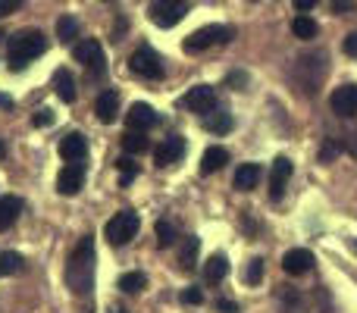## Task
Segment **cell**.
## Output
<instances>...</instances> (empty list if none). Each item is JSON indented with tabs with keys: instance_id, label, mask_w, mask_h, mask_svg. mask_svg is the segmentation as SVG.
I'll return each instance as SVG.
<instances>
[{
	"instance_id": "cell-1",
	"label": "cell",
	"mask_w": 357,
	"mask_h": 313,
	"mask_svg": "<svg viewBox=\"0 0 357 313\" xmlns=\"http://www.w3.org/2000/svg\"><path fill=\"white\" fill-rule=\"evenodd\" d=\"M63 279H66V289L79 298L91 291V285H94V238L91 235H85V238L75 245V251L69 254Z\"/></svg>"
},
{
	"instance_id": "cell-2",
	"label": "cell",
	"mask_w": 357,
	"mask_h": 313,
	"mask_svg": "<svg viewBox=\"0 0 357 313\" xmlns=\"http://www.w3.org/2000/svg\"><path fill=\"white\" fill-rule=\"evenodd\" d=\"M41 54H47V38H44V31L25 29L10 38V69L13 72H22V69Z\"/></svg>"
},
{
	"instance_id": "cell-3",
	"label": "cell",
	"mask_w": 357,
	"mask_h": 313,
	"mask_svg": "<svg viewBox=\"0 0 357 313\" xmlns=\"http://www.w3.org/2000/svg\"><path fill=\"white\" fill-rule=\"evenodd\" d=\"M138 229H142V216L132 213V210H123V213H116L104 226V238L110 241L113 247H126L138 235Z\"/></svg>"
},
{
	"instance_id": "cell-4",
	"label": "cell",
	"mask_w": 357,
	"mask_h": 313,
	"mask_svg": "<svg viewBox=\"0 0 357 313\" xmlns=\"http://www.w3.org/2000/svg\"><path fill=\"white\" fill-rule=\"evenodd\" d=\"M235 38V29L232 25H204V29H197L195 35L185 38V54H201V50L213 47V44H229Z\"/></svg>"
},
{
	"instance_id": "cell-5",
	"label": "cell",
	"mask_w": 357,
	"mask_h": 313,
	"mask_svg": "<svg viewBox=\"0 0 357 313\" xmlns=\"http://www.w3.org/2000/svg\"><path fill=\"white\" fill-rule=\"evenodd\" d=\"M73 56H75V63H82V66L88 69V75H91V79H104V75H107L104 47H100L98 38H85V41H79L73 47Z\"/></svg>"
},
{
	"instance_id": "cell-6",
	"label": "cell",
	"mask_w": 357,
	"mask_h": 313,
	"mask_svg": "<svg viewBox=\"0 0 357 313\" xmlns=\"http://www.w3.org/2000/svg\"><path fill=\"white\" fill-rule=\"evenodd\" d=\"M129 69L135 75H142V79H151V82H160L163 72H167V66H163V56L157 54L151 44H142V47H138L135 54L129 56Z\"/></svg>"
},
{
	"instance_id": "cell-7",
	"label": "cell",
	"mask_w": 357,
	"mask_h": 313,
	"mask_svg": "<svg viewBox=\"0 0 357 313\" xmlns=\"http://www.w3.org/2000/svg\"><path fill=\"white\" fill-rule=\"evenodd\" d=\"M151 22L160 29H173L188 16V0H154L151 3Z\"/></svg>"
},
{
	"instance_id": "cell-8",
	"label": "cell",
	"mask_w": 357,
	"mask_h": 313,
	"mask_svg": "<svg viewBox=\"0 0 357 313\" xmlns=\"http://www.w3.org/2000/svg\"><path fill=\"white\" fill-rule=\"evenodd\" d=\"M82 185H85V163L82 160H69L60 169V176H56V191L63 197H73L82 191Z\"/></svg>"
},
{
	"instance_id": "cell-9",
	"label": "cell",
	"mask_w": 357,
	"mask_h": 313,
	"mask_svg": "<svg viewBox=\"0 0 357 313\" xmlns=\"http://www.w3.org/2000/svg\"><path fill=\"white\" fill-rule=\"evenodd\" d=\"M182 107H188L191 113H210V110H216V91L210 85H195L188 94L182 98Z\"/></svg>"
},
{
	"instance_id": "cell-10",
	"label": "cell",
	"mask_w": 357,
	"mask_h": 313,
	"mask_svg": "<svg viewBox=\"0 0 357 313\" xmlns=\"http://www.w3.org/2000/svg\"><path fill=\"white\" fill-rule=\"evenodd\" d=\"M291 178V160L289 157H276L270 166V197L273 201H282L285 185Z\"/></svg>"
},
{
	"instance_id": "cell-11",
	"label": "cell",
	"mask_w": 357,
	"mask_h": 313,
	"mask_svg": "<svg viewBox=\"0 0 357 313\" xmlns=\"http://www.w3.org/2000/svg\"><path fill=\"white\" fill-rule=\"evenodd\" d=\"M182 154H185V138L182 135H169V138H163L160 148H154V163L163 169V166L178 163Z\"/></svg>"
},
{
	"instance_id": "cell-12",
	"label": "cell",
	"mask_w": 357,
	"mask_h": 313,
	"mask_svg": "<svg viewBox=\"0 0 357 313\" xmlns=\"http://www.w3.org/2000/svg\"><path fill=\"white\" fill-rule=\"evenodd\" d=\"M329 107L339 116H357V85H342L333 91L329 98Z\"/></svg>"
},
{
	"instance_id": "cell-13",
	"label": "cell",
	"mask_w": 357,
	"mask_h": 313,
	"mask_svg": "<svg viewBox=\"0 0 357 313\" xmlns=\"http://www.w3.org/2000/svg\"><path fill=\"white\" fill-rule=\"evenodd\" d=\"M126 125L132 132H148L151 125H157V110L151 104H132L126 113Z\"/></svg>"
},
{
	"instance_id": "cell-14",
	"label": "cell",
	"mask_w": 357,
	"mask_h": 313,
	"mask_svg": "<svg viewBox=\"0 0 357 313\" xmlns=\"http://www.w3.org/2000/svg\"><path fill=\"white\" fill-rule=\"evenodd\" d=\"M310 266H314V254H310L307 247H291V251H285L282 270L289 273V276H304V273H310Z\"/></svg>"
},
{
	"instance_id": "cell-15",
	"label": "cell",
	"mask_w": 357,
	"mask_h": 313,
	"mask_svg": "<svg viewBox=\"0 0 357 313\" xmlns=\"http://www.w3.org/2000/svg\"><path fill=\"white\" fill-rule=\"evenodd\" d=\"M88 154V138L82 135V132H69V135L60 138V157L66 160H85Z\"/></svg>"
},
{
	"instance_id": "cell-16",
	"label": "cell",
	"mask_w": 357,
	"mask_h": 313,
	"mask_svg": "<svg viewBox=\"0 0 357 313\" xmlns=\"http://www.w3.org/2000/svg\"><path fill=\"white\" fill-rule=\"evenodd\" d=\"M116 110H119V94L116 91H100L98 100H94V113L104 125L116 123Z\"/></svg>"
},
{
	"instance_id": "cell-17",
	"label": "cell",
	"mask_w": 357,
	"mask_h": 313,
	"mask_svg": "<svg viewBox=\"0 0 357 313\" xmlns=\"http://www.w3.org/2000/svg\"><path fill=\"white\" fill-rule=\"evenodd\" d=\"M22 207H25L22 197H16V194H3V197H0V232H6V229L19 220Z\"/></svg>"
},
{
	"instance_id": "cell-18",
	"label": "cell",
	"mask_w": 357,
	"mask_h": 313,
	"mask_svg": "<svg viewBox=\"0 0 357 313\" xmlns=\"http://www.w3.org/2000/svg\"><path fill=\"white\" fill-rule=\"evenodd\" d=\"M260 178H264V169H260L257 163H241L238 172H235V188L238 191H254L260 185Z\"/></svg>"
},
{
	"instance_id": "cell-19",
	"label": "cell",
	"mask_w": 357,
	"mask_h": 313,
	"mask_svg": "<svg viewBox=\"0 0 357 313\" xmlns=\"http://www.w3.org/2000/svg\"><path fill=\"white\" fill-rule=\"evenodd\" d=\"M54 91H56V98H60L63 104H73L75 100V79H73L69 69H56L54 72Z\"/></svg>"
},
{
	"instance_id": "cell-20",
	"label": "cell",
	"mask_w": 357,
	"mask_h": 313,
	"mask_svg": "<svg viewBox=\"0 0 357 313\" xmlns=\"http://www.w3.org/2000/svg\"><path fill=\"white\" fill-rule=\"evenodd\" d=\"M229 163V151L226 148H207L204 151V157H201V172L204 176H213V172H220L222 166Z\"/></svg>"
},
{
	"instance_id": "cell-21",
	"label": "cell",
	"mask_w": 357,
	"mask_h": 313,
	"mask_svg": "<svg viewBox=\"0 0 357 313\" xmlns=\"http://www.w3.org/2000/svg\"><path fill=\"white\" fill-rule=\"evenodd\" d=\"M226 276H229V257L226 254H213V257L204 264V279H207L210 285H216V282H222Z\"/></svg>"
},
{
	"instance_id": "cell-22",
	"label": "cell",
	"mask_w": 357,
	"mask_h": 313,
	"mask_svg": "<svg viewBox=\"0 0 357 313\" xmlns=\"http://www.w3.org/2000/svg\"><path fill=\"white\" fill-rule=\"evenodd\" d=\"M197 251H201V238H197V235H185L182 245H178V266L191 270L197 260Z\"/></svg>"
},
{
	"instance_id": "cell-23",
	"label": "cell",
	"mask_w": 357,
	"mask_h": 313,
	"mask_svg": "<svg viewBox=\"0 0 357 313\" xmlns=\"http://www.w3.org/2000/svg\"><path fill=\"white\" fill-rule=\"evenodd\" d=\"M204 129L213 132V135H226V132H232V116L229 113H204Z\"/></svg>"
},
{
	"instance_id": "cell-24",
	"label": "cell",
	"mask_w": 357,
	"mask_h": 313,
	"mask_svg": "<svg viewBox=\"0 0 357 313\" xmlns=\"http://www.w3.org/2000/svg\"><path fill=\"white\" fill-rule=\"evenodd\" d=\"M291 31H295V38H301V41H314L320 29H317V22L307 13H298V16L291 19Z\"/></svg>"
},
{
	"instance_id": "cell-25",
	"label": "cell",
	"mask_w": 357,
	"mask_h": 313,
	"mask_svg": "<svg viewBox=\"0 0 357 313\" xmlns=\"http://www.w3.org/2000/svg\"><path fill=\"white\" fill-rule=\"evenodd\" d=\"M56 38L63 44H75V38H79V19H73V16L56 19Z\"/></svg>"
},
{
	"instance_id": "cell-26",
	"label": "cell",
	"mask_w": 357,
	"mask_h": 313,
	"mask_svg": "<svg viewBox=\"0 0 357 313\" xmlns=\"http://www.w3.org/2000/svg\"><path fill=\"white\" fill-rule=\"evenodd\" d=\"M123 151L138 157V154H144V151H151V142L144 138V132H129V135L123 138Z\"/></svg>"
},
{
	"instance_id": "cell-27",
	"label": "cell",
	"mask_w": 357,
	"mask_h": 313,
	"mask_svg": "<svg viewBox=\"0 0 357 313\" xmlns=\"http://www.w3.org/2000/svg\"><path fill=\"white\" fill-rule=\"evenodd\" d=\"M119 289H123L126 295L144 291L148 289V276H144V273H126V276H119Z\"/></svg>"
},
{
	"instance_id": "cell-28",
	"label": "cell",
	"mask_w": 357,
	"mask_h": 313,
	"mask_svg": "<svg viewBox=\"0 0 357 313\" xmlns=\"http://www.w3.org/2000/svg\"><path fill=\"white\" fill-rule=\"evenodd\" d=\"M19 270H22V257L16 251H0V279L16 276Z\"/></svg>"
},
{
	"instance_id": "cell-29",
	"label": "cell",
	"mask_w": 357,
	"mask_h": 313,
	"mask_svg": "<svg viewBox=\"0 0 357 313\" xmlns=\"http://www.w3.org/2000/svg\"><path fill=\"white\" fill-rule=\"evenodd\" d=\"M116 169H119V182H123V185H132V182H135V176H138V163L132 160V154L119 157V160H116Z\"/></svg>"
},
{
	"instance_id": "cell-30",
	"label": "cell",
	"mask_w": 357,
	"mask_h": 313,
	"mask_svg": "<svg viewBox=\"0 0 357 313\" xmlns=\"http://www.w3.org/2000/svg\"><path fill=\"white\" fill-rule=\"evenodd\" d=\"M157 245H160V247H173L176 245V226H173V222H167V220H157Z\"/></svg>"
},
{
	"instance_id": "cell-31",
	"label": "cell",
	"mask_w": 357,
	"mask_h": 313,
	"mask_svg": "<svg viewBox=\"0 0 357 313\" xmlns=\"http://www.w3.org/2000/svg\"><path fill=\"white\" fill-rule=\"evenodd\" d=\"M264 257H254L251 264H248V270H245V282L248 285H260V279H264Z\"/></svg>"
},
{
	"instance_id": "cell-32",
	"label": "cell",
	"mask_w": 357,
	"mask_h": 313,
	"mask_svg": "<svg viewBox=\"0 0 357 313\" xmlns=\"http://www.w3.org/2000/svg\"><path fill=\"white\" fill-rule=\"evenodd\" d=\"M279 298H282V304H285V310H289V313H304V301H301V295H298V291L282 289V291H279Z\"/></svg>"
},
{
	"instance_id": "cell-33",
	"label": "cell",
	"mask_w": 357,
	"mask_h": 313,
	"mask_svg": "<svg viewBox=\"0 0 357 313\" xmlns=\"http://www.w3.org/2000/svg\"><path fill=\"white\" fill-rule=\"evenodd\" d=\"M54 110H47V107H44V110H38L35 116H31V125H35V129H50V125H54Z\"/></svg>"
},
{
	"instance_id": "cell-34",
	"label": "cell",
	"mask_w": 357,
	"mask_h": 313,
	"mask_svg": "<svg viewBox=\"0 0 357 313\" xmlns=\"http://www.w3.org/2000/svg\"><path fill=\"white\" fill-rule=\"evenodd\" d=\"M178 301H182V304H191V307H197V304L204 301V291H201V289H195V285H188V289H182Z\"/></svg>"
},
{
	"instance_id": "cell-35",
	"label": "cell",
	"mask_w": 357,
	"mask_h": 313,
	"mask_svg": "<svg viewBox=\"0 0 357 313\" xmlns=\"http://www.w3.org/2000/svg\"><path fill=\"white\" fill-rule=\"evenodd\" d=\"M335 154H342V142H335V138H326V144H323V151H320V163H329Z\"/></svg>"
},
{
	"instance_id": "cell-36",
	"label": "cell",
	"mask_w": 357,
	"mask_h": 313,
	"mask_svg": "<svg viewBox=\"0 0 357 313\" xmlns=\"http://www.w3.org/2000/svg\"><path fill=\"white\" fill-rule=\"evenodd\" d=\"M357 10V0H333V13L335 16H348Z\"/></svg>"
},
{
	"instance_id": "cell-37",
	"label": "cell",
	"mask_w": 357,
	"mask_h": 313,
	"mask_svg": "<svg viewBox=\"0 0 357 313\" xmlns=\"http://www.w3.org/2000/svg\"><path fill=\"white\" fill-rule=\"evenodd\" d=\"M19 6H22V0H0V19L10 16V13H16Z\"/></svg>"
},
{
	"instance_id": "cell-38",
	"label": "cell",
	"mask_w": 357,
	"mask_h": 313,
	"mask_svg": "<svg viewBox=\"0 0 357 313\" xmlns=\"http://www.w3.org/2000/svg\"><path fill=\"white\" fill-rule=\"evenodd\" d=\"M229 85H232L235 91H241V88L248 85V75L245 72H232V75H229Z\"/></svg>"
},
{
	"instance_id": "cell-39",
	"label": "cell",
	"mask_w": 357,
	"mask_h": 313,
	"mask_svg": "<svg viewBox=\"0 0 357 313\" xmlns=\"http://www.w3.org/2000/svg\"><path fill=\"white\" fill-rule=\"evenodd\" d=\"M342 47H345L348 56H357V31H351V35L345 38V44H342Z\"/></svg>"
},
{
	"instance_id": "cell-40",
	"label": "cell",
	"mask_w": 357,
	"mask_h": 313,
	"mask_svg": "<svg viewBox=\"0 0 357 313\" xmlns=\"http://www.w3.org/2000/svg\"><path fill=\"white\" fill-rule=\"evenodd\" d=\"M320 3V0H295V6H298V13H310L314 6Z\"/></svg>"
},
{
	"instance_id": "cell-41",
	"label": "cell",
	"mask_w": 357,
	"mask_h": 313,
	"mask_svg": "<svg viewBox=\"0 0 357 313\" xmlns=\"http://www.w3.org/2000/svg\"><path fill=\"white\" fill-rule=\"evenodd\" d=\"M345 144H348V151H351V154L357 157V132H351L348 138H342V148H345Z\"/></svg>"
},
{
	"instance_id": "cell-42",
	"label": "cell",
	"mask_w": 357,
	"mask_h": 313,
	"mask_svg": "<svg viewBox=\"0 0 357 313\" xmlns=\"http://www.w3.org/2000/svg\"><path fill=\"white\" fill-rule=\"evenodd\" d=\"M216 310H222V313H238V307H235L232 301H216Z\"/></svg>"
},
{
	"instance_id": "cell-43",
	"label": "cell",
	"mask_w": 357,
	"mask_h": 313,
	"mask_svg": "<svg viewBox=\"0 0 357 313\" xmlns=\"http://www.w3.org/2000/svg\"><path fill=\"white\" fill-rule=\"evenodd\" d=\"M0 107H3V110H13V98H10V94H0Z\"/></svg>"
},
{
	"instance_id": "cell-44",
	"label": "cell",
	"mask_w": 357,
	"mask_h": 313,
	"mask_svg": "<svg viewBox=\"0 0 357 313\" xmlns=\"http://www.w3.org/2000/svg\"><path fill=\"white\" fill-rule=\"evenodd\" d=\"M0 157H6V144L3 142H0Z\"/></svg>"
},
{
	"instance_id": "cell-45",
	"label": "cell",
	"mask_w": 357,
	"mask_h": 313,
	"mask_svg": "<svg viewBox=\"0 0 357 313\" xmlns=\"http://www.w3.org/2000/svg\"><path fill=\"white\" fill-rule=\"evenodd\" d=\"M3 38H6V35H3V29H0V41H3Z\"/></svg>"
},
{
	"instance_id": "cell-46",
	"label": "cell",
	"mask_w": 357,
	"mask_h": 313,
	"mask_svg": "<svg viewBox=\"0 0 357 313\" xmlns=\"http://www.w3.org/2000/svg\"><path fill=\"white\" fill-rule=\"evenodd\" d=\"M113 313H126V310H119V307H116V310H113Z\"/></svg>"
},
{
	"instance_id": "cell-47",
	"label": "cell",
	"mask_w": 357,
	"mask_h": 313,
	"mask_svg": "<svg viewBox=\"0 0 357 313\" xmlns=\"http://www.w3.org/2000/svg\"><path fill=\"white\" fill-rule=\"evenodd\" d=\"M104 3H107V0H104Z\"/></svg>"
}]
</instances>
